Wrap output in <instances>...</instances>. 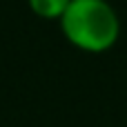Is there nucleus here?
Returning <instances> with one entry per match:
<instances>
[{"instance_id": "nucleus-1", "label": "nucleus", "mask_w": 127, "mask_h": 127, "mask_svg": "<svg viewBox=\"0 0 127 127\" xmlns=\"http://www.w3.org/2000/svg\"><path fill=\"white\" fill-rule=\"evenodd\" d=\"M58 22L67 42L87 54L112 49L121 36L118 13L107 0H69Z\"/></svg>"}, {"instance_id": "nucleus-2", "label": "nucleus", "mask_w": 127, "mask_h": 127, "mask_svg": "<svg viewBox=\"0 0 127 127\" xmlns=\"http://www.w3.org/2000/svg\"><path fill=\"white\" fill-rule=\"evenodd\" d=\"M27 4L42 20H60L69 0H27Z\"/></svg>"}]
</instances>
